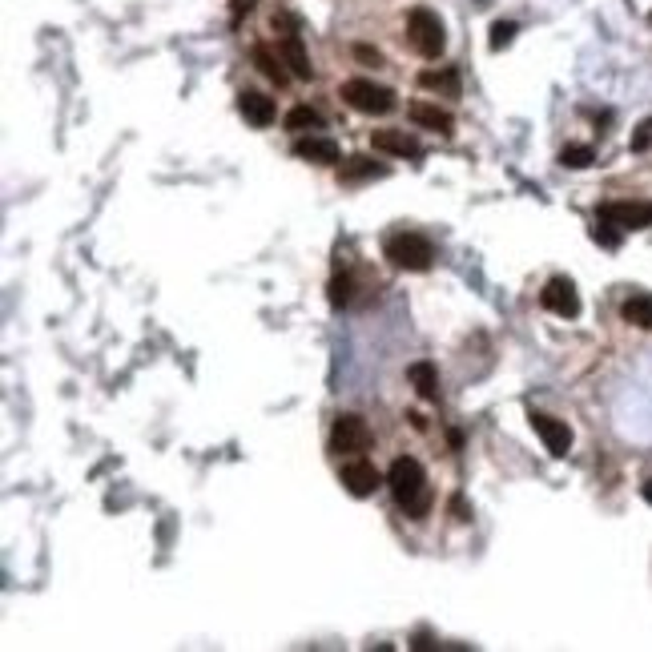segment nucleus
<instances>
[{
    "mask_svg": "<svg viewBox=\"0 0 652 652\" xmlns=\"http://www.w3.org/2000/svg\"><path fill=\"white\" fill-rule=\"evenodd\" d=\"M539 306H544V310H552V314H560V318H576V314H580L576 282L563 278V274L547 278V286L539 290Z\"/></svg>",
    "mask_w": 652,
    "mask_h": 652,
    "instance_id": "8",
    "label": "nucleus"
},
{
    "mask_svg": "<svg viewBox=\"0 0 652 652\" xmlns=\"http://www.w3.org/2000/svg\"><path fill=\"white\" fill-rule=\"evenodd\" d=\"M370 177H386V165H378V161H370V157H346L343 165H338V182L343 185L370 182Z\"/></svg>",
    "mask_w": 652,
    "mask_h": 652,
    "instance_id": "15",
    "label": "nucleus"
},
{
    "mask_svg": "<svg viewBox=\"0 0 652 652\" xmlns=\"http://www.w3.org/2000/svg\"><path fill=\"white\" fill-rule=\"evenodd\" d=\"M250 8H254V0H233V24H238L241 16L250 13Z\"/></svg>",
    "mask_w": 652,
    "mask_h": 652,
    "instance_id": "28",
    "label": "nucleus"
},
{
    "mask_svg": "<svg viewBox=\"0 0 652 652\" xmlns=\"http://www.w3.org/2000/svg\"><path fill=\"white\" fill-rule=\"evenodd\" d=\"M238 113L250 121V125H258V129L274 125V117H278V109H274V97H266V93H254V89H246V93H238Z\"/></svg>",
    "mask_w": 652,
    "mask_h": 652,
    "instance_id": "12",
    "label": "nucleus"
},
{
    "mask_svg": "<svg viewBox=\"0 0 652 652\" xmlns=\"http://www.w3.org/2000/svg\"><path fill=\"white\" fill-rule=\"evenodd\" d=\"M294 157L314 161V165H338V145L330 137H298L294 141Z\"/></svg>",
    "mask_w": 652,
    "mask_h": 652,
    "instance_id": "14",
    "label": "nucleus"
},
{
    "mask_svg": "<svg viewBox=\"0 0 652 652\" xmlns=\"http://www.w3.org/2000/svg\"><path fill=\"white\" fill-rule=\"evenodd\" d=\"M592 238L600 241L604 250H616V246H620V233L612 230V222H604V217H600V225H596V230H592Z\"/></svg>",
    "mask_w": 652,
    "mask_h": 652,
    "instance_id": "24",
    "label": "nucleus"
},
{
    "mask_svg": "<svg viewBox=\"0 0 652 652\" xmlns=\"http://www.w3.org/2000/svg\"><path fill=\"white\" fill-rule=\"evenodd\" d=\"M274 32H278V53H282V61L290 64V72H294L298 80H310L314 77V64H310V56H306V48H302V37H298L294 16H290V13H274Z\"/></svg>",
    "mask_w": 652,
    "mask_h": 652,
    "instance_id": "5",
    "label": "nucleus"
},
{
    "mask_svg": "<svg viewBox=\"0 0 652 652\" xmlns=\"http://www.w3.org/2000/svg\"><path fill=\"white\" fill-rule=\"evenodd\" d=\"M343 101L351 105V109L367 113V117H386V113L394 109V93H391V89L375 85V80H367V77L343 80Z\"/></svg>",
    "mask_w": 652,
    "mask_h": 652,
    "instance_id": "4",
    "label": "nucleus"
},
{
    "mask_svg": "<svg viewBox=\"0 0 652 652\" xmlns=\"http://www.w3.org/2000/svg\"><path fill=\"white\" fill-rule=\"evenodd\" d=\"M370 145H375L378 153H391V157H411V161L423 157V145H419L411 133H402V129H375V133H370Z\"/></svg>",
    "mask_w": 652,
    "mask_h": 652,
    "instance_id": "11",
    "label": "nucleus"
},
{
    "mask_svg": "<svg viewBox=\"0 0 652 652\" xmlns=\"http://www.w3.org/2000/svg\"><path fill=\"white\" fill-rule=\"evenodd\" d=\"M620 314H624V322H632V326L652 330V294H648V290H636V294H628L624 306H620Z\"/></svg>",
    "mask_w": 652,
    "mask_h": 652,
    "instance_id": "16",
    "label": "nucleus"
},
{
    "mask_svg": "<svg viewBox=\"0 0 652 652\" xmlns=\"http://www.w3.org/2000/svg\"><path fill=\"white\" fill-rule=\"evenodd\" d=\"M644 499H648V504H652V479L644 483Z\"/></svg>",
    "mask_w": 652,
    "mask_h": 652,
    "instance_id": "29",
    "label": "nucleus"
},
{
    "mask_svg": "<svg viewBox=\"0 0 652 652\" xmlns=\"http://www.w3.org/2000/svg\"><path fill=\"white\" fill-rule=\"evenodd\" d=\"M383 258L394 266V270L423 274V270H431V262H435V246H431V238H423V233H415V230H394L383 238Z\"/></svg>",
    "mask_w": 652,
    "mask_h": 652,
    "instance_id": "2",
    "label": "nucleus"
},
{
    "mask_svg": "<svg viewBox=\"0 0 652 652\" xmlns=\"http://www.w3.org/2000/svg\"><path fill=\"white\" fill-rule=\"evenodd\" d=\"M322 117L310 109V105H294V109L286 113V129H298V133H310V129H318Z\"/></svg>",
    "mask_w": 652,
    "mask_h": 652,
    "instance_id": "20",
    "label": "nucleus"
},
{
    "mask_svg": "<svg viewBox=\"0 0 652 652\" xmlns=\"http://www.w3.org/2000/svg\"><path fill=\"white\" fill-rule=\"evenodd\" d=\"M386 483H391V495L411 520H423L431 512V487H427V471L419 459L411 455H399L386 471Z\"/></svg>",
    "mask_w": 652,
    "mask_h": 652,
    "instance_id": "1",
    "label": "nucleus"
},
{
    "mask_svg": "<svg viewBox=\"0 0 652 652\" xmlns=\"http://www.w3.org/2000/svg\"><path fill=\"white\" fill-rule=\"evenodd\" d=\"M411 383H415L419 399L439 402V378H435V367H431V362H415V367H411Z\"/></svg>",
    "mask_w": 652,
    "mask_h": 652,
    "instance_id": "18",
    "label": "nucleus"
},
{
    "mask_svg": "<svg viewBox=\"0 0 652 652\" xmlns=\"http://www.w3.org/2000/svg\"><path fill=\"white\" fill-rule=\"evenodd\" d=\"M531 427H536V435L544 439V447L552 451L555 459H563V455L572 451V431H568V423H560V419L544 415V411H531Z\"/></svg>",
    "mask_w": 652,
    "mask_h": 652,
    "instance_id": "10",
    "label": "nucleus"
},
{
    "mask_svg": "<svg viewBox=\"0 0 652 652\" xmlns=\"http://www.w3.org/2000/svg\"><path fill=\"white\" fill-rule=\"evenodd\" d=\"M367 447H370V427H367V419L354 415V411L338 415L334 427H330V451H334V455H362Z\"/></svg>",
    "mask_w": 652,
    "mask_h": 652,
    "instance_id": "6",
    "label": "nucleus"
},
{
    "mask_svg": "<svg viewBox=\"0 0 652 652\" xmlns=\"http://www.w3.org/2000/svg\"><path fill=\"white\" fill-rule=\"evenodd\" d=\"M596 217L612 222L616 230H648L652 225V201L640 198H624V201H600Z\"/></svg>",
    "mask_w": 652,
    "mask_h": 652,
    "instance_id": "7",
    "label": "nucleus"
},
{
    "mask_svg": "<svg viewBox=\"0 0 652 652\" xmlns=\"http://www.w3.org/2000/svg\"><path fill=\"white\" fill-rule=\"evenodd\" d=\"M407 117L415 121V125H423V129H435V133H443V137H451V133H455V117H451L447 109H439V105H431V101H411Z\"/></svg>",
    "mask_w": 652,
    "mask_h": 652,
    "instance_id": "13",
    "label": "nucleus"
},
{
    "mask_svg": "<svg viewBox=\"0 0 652 652\" xmlns=\"http://www.w3.org/2000/svg\"><path fill=\"white\" fill-rule=\"evenodd\" d=\"M451 512H455V520H459V523H467V520H471V512H467L463 495H455V499H451Z\"/></svg>",
    "mask_w": 652,
    "mask_h": 652,
    "instance_id": "26",
    "label": "nucleus"
},
{
    "mask_svg": "<svg viewBox=\"0 0 652 652\" xmlns=\"http://www.w3.org/2000/svg\"><path fill=\"white\" fill-rule=\"evenodd\" d=\"M515 32H520V24H515V21H495V24H491V48H495V53H499V48H507L515 40Z\"/></svg>",
    "mask_w": 652,
    "mask_h": 652,
    "instance_id": "23",
    "label": "nucleus"
},
{
    "mask_svg": "<svg viewBox=\"0 0 652 652\" xmlns=\"http://www.w3.org/2000/svg\"><path fill=\"white\" fill-rule=\"evenodd\" d=\"M644 149H652V117L640 121L632 133V153H644Z\"/></svg>",
    "mask_w": 652,
    "mask_h": 652,
    "instance_id": "25",
    "label": "nucleus"
},
{
    "mask_svg": "<svg viewBox=\"0 0 652 652\" xmlns=\"http://www.w3.org/2000/svg\"><path fill=\"white\" fill-rule=\"evenodd\" d=\"M343 487L351 491V495H359V499H367V495H375V487L383 483V475H378V467L370 463V459H362V455H354L351 463H343Z\"/></svg>",
    "mask_w": 652,
    "mask_h": 652,
    "instance_id": "9",
    "label": "nucleus"
},
{
    "mask_svg": "<svg viewBox=\"0 0 652 652\" xmlns=\"http://www.w3.org/2000/svg\"><path fill=\"white\" fill-rule=\"evenodd\" d=\"M407 45L415 48L419 56H427V61H439L443 48H447V32H443V21L439 13H431V8H411L407 13Z\"/></svg>",
    "mask_w": 652,
    "mask_h": 652,
    "instance_id": "3",
    "label": "nucleus"
},
{
    "mask_svg": "<svg viewBox=\"0 0 652 652\" xmlns=\"http://www.w3.org/2000/svg\"><path fill=\"white\" fill-rule=\"evenodd\" d=\"M592 161H596L592 145H568V149L560 153V165H568V169H588Z\"/></svg>",
    "mask_w": 652,
    "mask_h": 652,
    "instance_id": "22",
    "label": "nucleus"
},
{
    "mask_svg": "<svg viewBox=\"0 0 652 652\" xmlns=\"http://www.w3.org/2000/svg\"><path fill=\"white\" fill-rule=\"evenodd\" d=\"M354 56H359V61H367V64H383V56H378V53H370L367 45H359V48H354Z\"/></svg>",
    "mask_w": 652,
    "mask_h": 652,
    "instance_id": "27",
    "label": "nucleus"
},
{
    "mask_svg": "<svg viewBox=\"0 0 652 652\" xmlns=\"http://www.w3.org/2000/svg\"><path fill=\"white\" fill-rule=\"evenodd\" d=\"M254 64H258V72H262L266 80H274V85H286V80H290V72L282 69V64H286V61H282V53L274 56L266 45H254Z\"/></svg>",
    "mask_w": 652,
    "mask_h": 652,
    "instance_id": "17",
    "label": "nucleus"
},
{
    "mask_svg": "<svg viewBox=\"0 0 652 652\" xmlns=\"http://www.w3.org/2000/svg\"><path fill=\"white\" fill-rule=\"evenodd\" d=\"M419 85L423 89H443L447 97H459V72L455 69H423L419 72Z\"/></svg>",
    "mask_w": 652,
    "mask_h": 652,
    "instance_id": "19",
    "label": "nucleus"
},
{
    "mask_svg": "<svg viewBox=\"0 0 652 652\" xmlns=\"http://www.w3.org/2000/svg\"><path fill=\"white\" fill-rule=\"evenodd\" d=\"M351 290H354V282H351V274H334V278H330V306H334V310H343V306H351Z\"/></svg>",
    "mask_w": 652,
    "mask_h": 652,
    "instance_id": "21",
    "label": "nucleus"
},
{
    "mask_svg": "<svg viewBox=\"0 0 652 652\" xmlns=\"http://www.w3.org/2000/svg\"><path fill=\"white\" fill-rule=\"evenodd\" d=\"M648 21H652V16H648Z\"/></svg>",
    "mask_w": 652,
    "mask_h": 652,
    "instance_id": "30",
    "label": "nucleus"
}]
</instances>
